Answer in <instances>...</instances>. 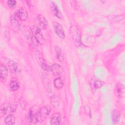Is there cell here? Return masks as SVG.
Returning <instances> with one entry per match:
<instances>
[{
  "instance_id": "d6986e66",
  "label": "cell",
  "mask_w": 125,
  "mask_h": 125,
  "mask_svg": "<svg viewBox=\"0 0 125 125\" xmlns=\"http://www.w3.org/2000/svg\"><path fill=\"white\" fill-rule=\"evenodd\" d=\"M50 103L53 106L56 107L59 104V98L57 95H53L50 97Z\"/></svg>"
},
{
  "instance_id": "e0dca14e",
  "label": "cell",
  "mask_w": 125,
  "mask_h": 125,
  "mask_svg": "<svg viewBox=\"0 0 125 125\" xmlns=\"http://www.w3.org/2000/svg\"><path fill=\"white\" fill-rule=\"evenodd\" d=\"M120 119V114L118 110H114L112 114V120L114 124H116L119 122Z\"/></svg>"
},
{
  "instance_id": "4fadbf2b",
  "label": "cell",
  "mask_w": 125,
  "mask_h": 125,
  "mask_svg": "<svg viewBox=\"0 0 125 125\" xmlns=\"http://www.w3.org/2000/svg\"><path fill=\"white\" fill-rule=\"evenodd\" d=\"M39 63L40 64L42 69H43L44 71H51V66H50L47 63H46L45 61L43 60V59L39 58Z\"/></svg>"
},
{
  "instance_id": "9c48e42d",
  "label": "cell",
  "mask_w": 125,
  "mask_h": 125,
  "mask_svg": "<svg viewBox=\"0 0 125 125\" xmlns=\"http://www.w3.org/2000/svg\"><path fill=\"white\" fill-rule=\"evenodd\" d=\"M51 71L54 75L57 76L61 75L62 73L63 69L60 64L55 63L51 66Z\"/></svg>"
},
{
  "instance_id": "ba28073f",
  "label": "cell",
  "mask_w": 125,
  "mask_h": 125,
  "mask_svg": "<svg viewBox=\"0 0 125 125\" xmlns=\"http://www.w3.org/2000/svg\"><path fill=\"white\" fill-rule=\"evenodd\" d=\"M38 23L40 29H44L46 28L47 25V21L44 16L41 15H39L37 17Z\"/></svg>"
},
{
  "instance_id": "6da1fadb",
  "label": "cell",
  "mask_w": 125,
  "mask_h": 125,
  "mask_svg": "<svg viewBox=\"0 0 125 125\" xmlns=\"http://www.w3.org/2000/svg\"><path fill=\"white\" fill-rule=\"evenodd\" d=\"M31 34L36 39L37 42L41 45H43L45 42L43 34L41 31V29L36 26H33L31 27Z\"/></svg>"
},
{
  "instance_id": "7c38bea8",
  "label": "cell",
  "mask_w": 125,
  "mask_h": 125,
  "mask_svg": "<svg viewBox=\"0 0 125 125\" xmlns=\"http://www.w3.org/2000/svg\"><path fill=\"white\" fill-rule=\"evenodd\" d=\"M61 122V116L59 113H54L50 119L51 125H59Z\"/></svg>"
},
{
  "instance_id": "5bb4252c",
  "label": "cell",
  "mask_w": 125,
  "mask_h": 125,
  "mask_svg": "<svg viewBox=\"0 0 125 125\" xmlns=\"http://www.w3.org/2000/svg\"><path fill=\"white\" fill-rule=\"evenodd\" d=\"M55 50L57 59L60 62H63L64 60V55L60 47L56 46L55 47Z\"/></svg>"
},
{
  "instance_id": "7402d4cb",
  "label": "cell",
  "mask_w": 125,
  "mask_h": 125,
  "mask_svg": "<svg viewBox=\"0 0 125 125\" xmlns=\"http://www.w3.org/2000/svg\"><path fill=\"white\" fill-rule=\"evenodd\" d=\"M33 117H34V116H33L32 111H29V112L28 113V116H27V120H28V121L32 122L33 121Z\"/></svg>"
},
{
  "instance_id": "2e32d148",
  "label": "cell",
  "mask_w": 125,
  "mask_h": 125,
  "mask_svg": "<svg viewBox=\"0 0 125 125\" xmlns=\"http://www.w3.org/2000/svg\"><path fill=\"white\" fill-rule=\"evenodd\" d=\"M15 122V116L12 114H9L4 118V123L6 125H13Z\"/></svg>"
},
{
  "instance_id": "7a4b0ae2",
  "label": "cell",
  "mask_w": 125,
  "mask_h": 125,
  "mask_svg": "<svg viewBox=\"0 0 125 125\" xmlns=\"http://www.w3.org/2000/svg\"><path fill=\"white\" fill-rule=\"evenodd\" d=\"M50 112V108L48 106L41 107L35 116V119L37 122L44 121L49 116Z\"/></svg>"
},
{
  "instance_id": "5b68a950",
  "label": "cell",
  "mask_w": 125,
  "mask_h": 125,
  "mask_svg": "<svg viewBox=\"0 0 125 125\" xmlns=\"http://www.w3.org/2000/svg\"><path fill=\"white\" fill-rule=\"evenodd\" d=\"M16 109V107L15 105L13 104H4L1 107L0 109V113L1 115H5L7 112H12L15 111Z\"/></svg>"
},
{
  "instance_id": "30bf717a",
  "label": "cell",
  "mask_w": 125,
  "mask_h": 125,
  "mask_svg": "<svg viewBox=\"0 0 125 125\" xmlns=\"http://www.w3.org/2000/svg\"><path fill=\"white\" fill-rule=\"evenodd\" d=\"M8 76V69L4 64L0 63V77L1 80L5 81Z\"/></svg>"
},
{
  "instance_id": "277c9868",
  "label": "cell",
  "mask_w": 125,
  "mask_h": 125,
  "mask_svg": "<svg viewBox=\"0 0 125 125\" xmlns=\"http://www.w3.org/2000/svg\"><path fill=\"white\" fill-rule=\"evenodd\" d=\"M115 95L118 98H123L125 95V87L124 85L121 83H117L114 88Z\"/></svg>"
},
{
  "instance_id": "ac0fdd59",
  "label": "cell",
  "mask_w": 125,
  "mask_h": 125,
  "mask_svg": "<svg viewBox=\"0 0 125 125\" xmlns=\"http://www.w3.org/2000/svg\"><path fill=\"white\" fill-rule=\"evenodd\" d=\"M20 84L19 82L16 80H12L9 84L10 89L12 91H16L19 88Z\"/></svg>"
},
{
  "instance_id": "9a60e30c",
  "label": "cell",
  "mask_w": 125,
  "mask_h": 125,
  "mask_svg": "<svg viewBox=\"0 0 125 125\" xmlns=\"http://www.w3.org/2000/svg\"><path fill=\"white\" fill-rule=\"evenodd\" d=\"M64 84V80L61 77H59L56 78L54 82V86L58 89H61L62 87Z\"/></svg>"
},
{
  "instance_id": "3957f363",
  "label": "cell",
  "mask_w": 125,
  "mask_h": 125,
  "mask_svg": "<svg viewBox=\"0 0 125 125\" xmlns=\"http://www.w3.org/2000/svg\"><path fill=\"white\" fill-rule=\"evenodd\" d=\"M8 67L11 72L15 74H17L21 71V67L20 65L14 61L9 60L7 62Z\"/></svg>"
},
{
  "instance_id": "ffe728a7",
  "label": "cell",
  "mask_w": 125,
  "mask_h": 125,
  "mask_svg": "<svg viewBox=\"0 0 125 125\" xmlns=\"http://www.w3.org/2000/svg\"><path fill=\"white\" fill-rule=\"evenodd\" d=\"M104 84V82L99 80H96L94 81L93 85H94V87L95 88V89H98V88L101 87L102 86H103Z\"/></svg>"
},
{
  "instance_id": "52a82bcc",
  "label": "cell",
  "mask_w": 125,
  "mask_h": 125,
  "mask_svg": "<svg viewBox=\"0 0 125 125\" xmlns=\"http://www.w3.org/2000/svg\"><path fill=\"white\" fill-rule=\"evenodd\" d=\"M16 17L21 21H25L28 17V14L26 10L22 7L18 9L15 13Z\"/></svg>"
},
{
  "instance_id": "8992f818",
  "label": "cell",
  "mask_w": 125,
  "mask_h": 125,
  "mask_svg": "<svg viewBox=\"0 0 125 125\" xmlns=\"http://www.w3.org/2000/svg\"><path fill=\"white\" fill-rule=\"evenodd\" d=\"M54 29L56 34L58 35V37H59L60 38L62 39H65V36L64 32L62 26L60 24L57 22L54 23Z\"/></svg>"
},
{
  "instance_id": "8fae6325",
  "label": "cell",
  "mask_w": 125,
  "mask_h": 125,
  "mask_svg": "<svg viewBox=\"0 0 125 125\" xmlns=\"http://www.w3.org/2000/svg\"><path fill=\"white\" fill-rule=\"evenodd\" d=\"M50 6H51V8L52 11V12L54 14V15H56L58 18H62V15L61 11H60L59 9L58 8L57 5L55 3L52 2L50 3Z\"/></svg>"
},
{
  "instance_id": "44dd1931",
  "label": "cell",
  "mask_w": 125,
  "mask_h": 125,
  "mask_svg": "<svg viewBox=\"0 0 125 125\" xmlns=\"http://www.w3.org/2000/svg\"><path fill=\"white\" fill-rule=\"evenodd\" d=\"M8 5L10 7H13L16 4V1L13 0H9L7 1Z\"/></svg>"
}]
</instances>
